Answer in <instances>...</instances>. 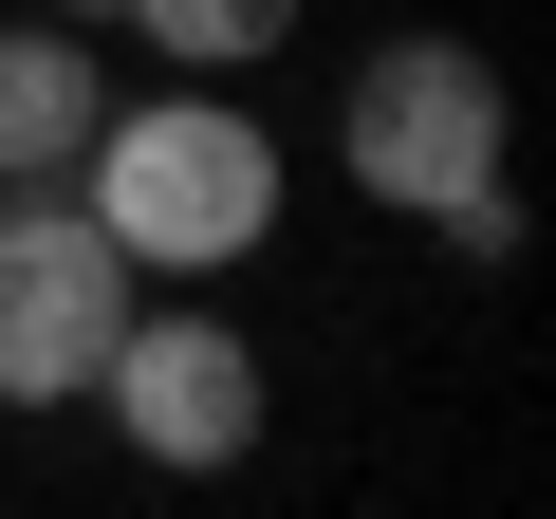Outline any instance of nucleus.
<instances>
[{"label": "nucleus", "mask_w": 556, "mask_h": 519, "mask_svg": "<svg viewBox=\"0 0 556 519\" xmlns=\"http://www.w3.org/2000/svg\"><path fill=\"white\" fill-rule=\"evenodd\" d=\"M75 204H93V241L130 260V279H223V260L278 241V130H260L223 75H186V93H149V112H93Z\"/></svg>", "instance_id": "f257e3e1"}, {"label": "nucleus", "mask_w": 556, "mask_h": 519, "mask_svg": "<svg viewBox=\"0 0 556 519\" xmlns=\"http://www.w3.org/2000/svg\"><path fill=\"white\" fill-rule=\"evenodd\" d=\"M501 149H519V93H501L482 38H371L353 93H334V167L390 223H445L464 186H501Z\"/></svg>", "instance_id": "f03ea898"}, {"label": "nucleus", "mask_w": 556, "mask_h": 519, "mask_svg": "<svg viewBox=\"0 0 556 519\" xmlns=\"http://www.w3.org/2000/svg\"><path fill=\"white\" fill-rule=\"evenodd\" d=\"M130 298H149V279L93 241L75 186H0V408H93Z\"/></svg>", "instance_id": "7ed1b4c3"}, {"label": "nucleus", "mask_w": 556, "mask_h": 519, "mask_svg": "<svg viewBox=\"0 0 556 519\" xmlns=\"http://www.w3.org/2000/svg\"><path fill=\"white\" fill-rule=\"evenodd\" d=\"M93 408H112V445H130L149 482H223V464H260L278 371H260V334H241V316H149V298H130V334H112Z\"/></svg>", "instance_id": "20e7f679"}, {"label": "nucleus", "mask_w": 556, "mask_h": 519, "mask_svg": "<svg viewBox=\"0 0 556 519\" xmlns=\"http://www.w3.org/2000/svg\"><path fill=\"white\" fill-rule=\"evenodd\" d=\"M93 112H112V75L75 20H0V186H75Z\"/></svg>", "instance_id": "39448f33"}, {"label": "nucleus", "mask_w": 556, "mask_h": 519, "mask_svg": "<svg viewBox=\"0 0 556 519\" xmlns=\"http://www.w3.org/2000/svg\"><path fill=\"white\" fill-rule=\"evenodd\" d=\"M130 20H149L167 75H260L278 38H298V0H130Z\"/></svg>", "instance_id": "423d86ee"}, {"label": "nucleus", "mask_w": 556, "mask_h": 519, "mask_svg": "<svg viewBox=\"0 0 556 519\" xmlns=\"http://www.w3.org/2000/svg\"><path fill=\"white\" fill-rule=\"evenodd\" d=\"M56 20H130V0H56Z\"/></svg>", "instance_id": "0eeeda50"}]
</instances>
